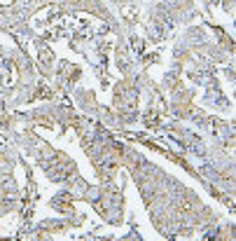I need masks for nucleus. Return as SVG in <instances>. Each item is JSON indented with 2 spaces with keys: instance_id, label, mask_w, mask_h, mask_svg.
Here are the masks:
<instances>
[{
  "instance_id": "f257e3e1",
  "label": "nucleus",
  "mask_w": 236,
  "mask_h": 241,
  "mask_svg": "<svg viewBox=\"0 0 236 241\" xmlns=\"http://www.w3.org/2000/svg\"><path fill=\"white\" fill-rule=\"evenodd\" d=\"M0 5H5V7H7V5H12V0H0Z\"/></svg>"
}]
</instances>
